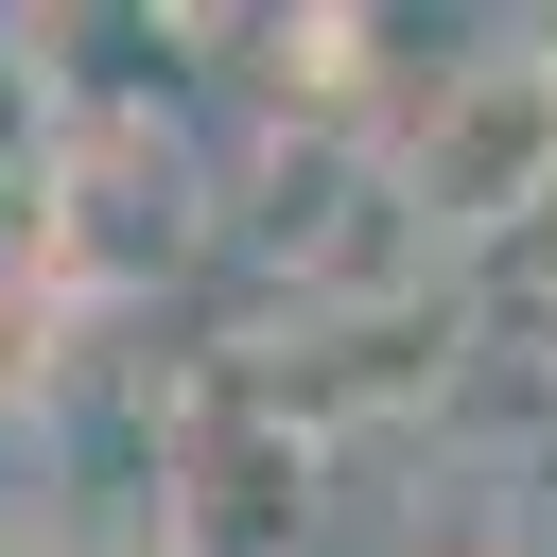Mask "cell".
Here are the masks:
<instances>
[{"instance_id":"3","label":"cell","mask_w":557,"mask_h":557,"mask_svg":"<svg viewBox=\"0 0 557 557\" xmlns=\"http://www.w3.org/2000/svg\"><path fill=\"white\" fill-rule=\"evenodd\" d=\"M70 557H191V540H174V505L139 487V505H87V522H70Z\"/></svg>"},{"instance_id":"4","label":"cell","mask_w":557,"mask_h":557,"mask_svg":"<svg viewBox=\"0 0 557 557\" xmlns=\"http://www.w3.org/2000/svg\"><path fill=\"white\" fill-rule=\"evenodd\" d=\"M0 557H70V522L52 505H0Z\"/></svg>"},{"instance_id":"2","label":"cell","mask_w":557,"mask_h":557,"mask_svg":"<svg viewBox=\"0 0 557 557\" xmlns=\"http://www.w3.org/2000/svg\"><path fill=\"white\" fill-rule=\"evenodd\" d=\"M209 244H226V157H191L174 122H70V157L35 191V278L70 313H139Z\"/></svg>"},{"instance_id":"1","label":"cell","mask_w":557,"mask_h":557,"mask_svg":"<svg viewBox=\"0 0 557 557\" xmlns=\"http://www.w3.org/2000/svg\"><path fill=\"white\" fill-rule=\"evenodd\" d=\"M383 174H400L418 244H470V261L522 244V226H557V70L522 52V17H505V35H453V52L418 70Z\"/></svg>"}]
</instances>
